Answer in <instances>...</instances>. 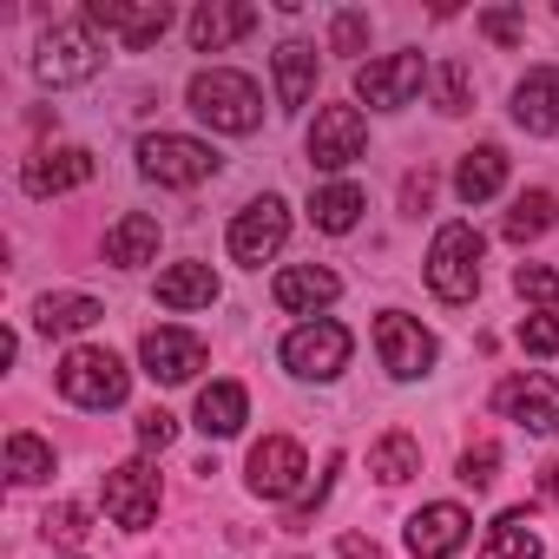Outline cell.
<instances>
[{
	"label": "cell",
	"mask_w": 559,
	"mask_h": 559,
	"mask_svg": "<svg viewBox=\"0 0 559 559\" xmlns=\"http://www.w3.org/2000/svg\"><path fill=\"white\" fill-rule=\"evenodd\" d=\"M86 27H106L119 47H158L165 27H171V8L165 0H86Z\"/></svg>",
	"instance_id": "cell-11"
},
{
	"label": "cell",
	"mask_w": 559,
	"mask_h": 559,
	"mask_svg": "<svg viewBox=\"0 0 559 559\" xmlns=\"http://www.w3.org/2000/svg\"><path fill=\"white\" fill-rule=\"evenodd\" d=\"M276 310H290V317H317L343 297V276L330 263H290V270H276Z\"/></svg>",
	"instance_id": "cell-17"
},
{
	"label": "cell",
	"mask_w": 559,
	"mask_h": 559,
	"mask_svg": "<svg viewBox=\"0 0 559 559\" xmlns=\"http://www.w3.org/2000/svg\"><path fill=\"white\" fill-rule=\"evenodd\" d=\"M546 224H552V198H546V191H520L500 230H507V243H526V237H539Z\"/></svg>",
	"instance_id": "cell-31"
},
{
	"label": "cell",
	"mask_w": 559,
	"mask_h": 559,
	"mask_svg": "<svg viewBox=\"0 0 559 559\" xmlns=\"http://www.w3.org/2000/svg\"><path fill=\"white\" fill-rule=\"evenodd\" d=\"M349 349H356V336L336 317H317V323H297L284 336V369L304 382H336L349 369Z\"/></svg>",
	"instance_id": "cell-5"
},
{
	"label": "cell",
	"mask_w": 559,
	"mask_h": 559,
	"mask_svg": "<svg viewBox=\"0 0 559 559\" xmlns=\"http://www.w3.org/2000/svg\"><path fill=\"white\" fill-rule=\"evenodd\" d=\"M376 356H382V369L395 376V382H421L428 369H435V356H441V343L415 323V317H402V310H382L376 317Z\"/></svg>",
	"instance_id": "cell-9"
},
{
	"label": "cell",
	"mask_w": 559,
	"mask_h": 559,
	"mask_svg": "<svg viewBox=\"0 0 559 559\" xmlns=\"http://www.w3.org/2000/svg\"><path fill=\"white\" fill-rule=\"evenodd\" d=\"M126 389H132V376H126V362H119L112 349H67V362H60V395H67L73 408H119Z\"/></svg>",
	"instance_id": "cell-6"
},
{
	"label": "cell",
	"mask_w": 559,
	"mask_h": 559,
	"mask_svg": "<svg viewBox=\"0 0 559 559\" xmlns=\"http://www.w3.org/2000/svg\"><path fill=\"white\" fill-rule=\"evenodd\" d=\"M513 126L546 139L559 132V67H533L520 86H513Z\"/></svg>",
	"instance_id": "cell-19"
},
{
	"label": "cell",
	"mask_w": 559,
	"mask_h": 559,
	"mask_svg": "<svg viewBox=\"0 0 559 559\" xmlns=\"http://www.w3.org/2000/svg\"><path fill=\"white\" fill-rule=\"evenodd\" d=\"M270 73H276V106L304 112L310 93H317V47L310 40H284V47L270 53Z\"/></svg>",
	"instance_id": "cell-20"
},
{
	"label": "cell",
	"mask_w": 559,
	"mask_h": 559,
	"mask_svg": "<svg viewBox=\"0 0 559 559\" xmlns=\"http://www.w3.org/2000/svg\"><path fill=\"white\" fill-rule=\"evenodd\" d=\"M47 533H53V539H80V533H86V507H60V513H47Z\"/></svg>",
	"instance_id": "cell-39"
},
{
	"label": "cell",
	"mask_w": 559,
	"mask_h": 559,
	"mask_svg": "<svg viewBox=\"0 0 559 559\" xmlns=\"http://www.w3.org/2000/svg\"><path fill=\"white\" fill-rule=\"evenodd\" d=\"M480 34H487L493 47H513V40L526 34V21H520L513 8H487V14H480Z\"/></svg>",
	"instance_id": "cell-38"
},
{
	"label": "cell",
	"mask_w": 559,
	"mask_h": 559,
	"mask_svg": "<svg viewBox=\"0 0 559 559\" xmlns=\"http://www.w3.org/2000/svg\"><path fill=\"white\" fill-rule=\"evenodd\" d=\"M158 304L165 310H211L217 304V270L211 263H171V270H158Z\"/></svg>",
	"instance_id": "cell-22"
},
{
	"label": "cell",
	"mask_w": 559,
	"mask_h": 559,
	"mask_svg": "<svg viewBox=\"0 0 559 559\" xmlns=\"http://www.w3.org/2000/svg\"><path fill=\"white\" fill-rule=\"evenodd\" d=\"M217 165H224V158H217L204 139H185V132H145V139H139V171H145L152 185L191 191V185L217 178Z\"/></svg>",
	"instance_id": "cell-4"
},
{
	"label": "cell",
	"mask_w": 559,
	"mask_h": 559,
	"mask_svg": "<svg viewBox=\"0 0 559 559\" xmlns=\"http://www.w3.org/2000/svg\"><path fill=\"white\" fill-rule=\"evenodd\" d=\"M304 145H310L317 171H349L362 158V145H369V126H362L356 106H317V126H310Z\"/></svg>",
	"instance_id": "cell-12"
},
{
	"label": "cell",
	"mask_w": 559,
	"mask_h": 559,
	"mask_svg": "<svg viewBox=\"0 0 559 559\" xmlns=\"http://www.w3.org/2000/svg\"><path fill=\"white\" fill-rule=\"evenodd\" d=\"M369 474H376L382 487L415 480V474H421V441H415V435H402V428H395V435H382V441L369 448Z\"/></svg>",
	"instance_id": "cell-28"
},
{
	"label": "cell",
	"mask_w": 559,
	"mask_h": 559,
	"mask_svg": "<svg viewBox=\"0 0 559 559\" xmlns=\"http://www.w3.org/2000/svg\"><path fill=\"white\" fill-rule=\"evenodd\" d=\"M480 230L474 224H441L435 230V243H428V290L441 297V304H474V290H480Z\"/></svg>",
	"instance_id": "cell-2"
},
{
	"label": "cell",
	"mask_w": 559,
	"mask_h": 559,
	"mask_svg": "<svg viewBox=\"0 0 559 559\" xmlns=\"http://www.w3.org/2000/svg\"><path fill=\"white\" fill-rule=\"evenodd\" d=\"M428 86H435V106H441L448 119H461V112L474 106V93H467V67H461V60H441V67L428 73Z\"/></svg>",
	"instance_id": "cell-32"
},
{
	"label": "cell",
	"mask_w": 559,
	"mask_h": 559,
	"mask_svg": "<svg viewBox=\"0 0 559 559\" xmlns=\"http://www.w3.org/2000/svg\"><path fill=\"white\" fill-rule=\"evenodd\" d=\"M106 67V47L86 21H60L40 34V53H34V80L40 86H86L93 73Z\"/></svg>",
	"instance_id": "cell-3"
},
{
	"label": "cell",
	"mask_w": 559,
	"mask_h": 559,
	"mask_svg": "<svg viewBox=\"0 0 559 559\" xmlns=\"http://www.w3.org/2000/svg\"><path fill=\"white\" fill-rule=\"evenodd\" d=\"M493 408H500L507 421H520L526 435H559V389H552L546 376H513V382H500Z\"/></svg>",
	"instance_id": "cell-16"
},
{
	"label": "cell",
	"mask_w": 559,
	"mask_h": 559,
	"mask_svg": "<svg viewBox=\"0 0 559 559\" xmlns=\"http://www.w3.org/2000/svg\"><path fill=\"white\" fill-rule=\"evenodd\" d=\"M369 211V198H362V185H323L317 198H310V217H317V230H330V237H343V230H356V217Z\"/></svg>",
	"instance_id": "cell-27"
},
{
	"label": "cell",
	"mask_w": 559,
	"mask_h": 559,
	"mask_svg": "<svg viewBox=\"0 0 559 559\" xmlns=\"http://www.w3.org/2000/svg\"><path fill=\"white\" fill-rule=\"evenodd\" d=\"M106 513L126 533H145L158 520V474H152V461H126V467L106 474Z\"/></svg>",
	"instance_id": "cell-13"
},
{
	"label": "cell",
	"mask_w": 559,
	"mask_h": 559,
	"mask_svg": "<svg viewBox=\"0 0 559 559\" xmlns=\"http://www.w3.org/2000/svg\"><path fill=\"white\" fill-rule=\"evenodd\" d=\"M185 106H191L211 132H230V139H243V132L263 126V93H257V80H250V73H230V67L191 73Z\"/></svg>",
	"instance_id": "cell-1"
},
{
	"label": "cell",
	"mask_w": 559,
	"mask_h": 559,
	"mask_svg": "<svg viewBox=\"0 0 559 559\" xmlns=\"http://www.w3.org/2000/svg\"><path fill=\"white\" fill-rule=\"evenodd\" d=\"M230 257L237 263H250V270H263L276 250H284L290 243V204L284 198H250L237 217H230Z\"/></svg>",
	"instance_id": "cell-7"
},
{
	"label": "cell",
	"mask_w": 559,
	"mask_h": 559,
	"mask_svg": "<svg viewBox=\"0 0 559 559\" xmlns=\"http://www.w3.org/2000/svg\"><path fill=\"white\" fill-rule=\"evenodd\" d=\"M106 310H99V297H86V290H47L40 304H34V330L40 336H80V330H93Z\"/></svg>",
	"instance_id": "cell-21"
},
{
	"label": "cell",
	"mask_w": 559,
	"mask_h": 559,
	"mask_svg": "<svg viewBox=\"0 0 559 559\" xmlns=\"http://www.w3.org/2000/svg\"><path fill=\"white\" fill-rule=\"evenodd\" d=\"M480 559H539V533H533L526 507H507V513L493 520V533H487Z\"/></svg>",
	"instance_id": "cell-29"
},
{
	"label": "cell",
	"mask_w": 559,
	"mask_h": 559,
	"mask_svg": "<svg viewBox=\"0 0 559 559\" xmlns=\"http://www.w3.org/2000/svg\"><path fill=\"white\" fill-rule=\"evenodd\" d=\"M500 185H507V152L500 145H474L461 158V171H454V198L461 204H487V198H500Z\"/></svg>",
	"instance_id": "cell-24"
},
{
	"label": "cell",
	"mask_w": 559,
	"mask_h": 559,
	"mask_svg": "<svg viewBox=\"0 0 559 559\" xmlns=\"http://www.w3.org/2000/svg\"><path fill=\"white\" fill-rule=\"evenodd\" d=\"M158 257V217H145V211H126L112 230H106V263H119V270H139V263H152Z\"/></svg>",
	"instance_id": "cell-25"
},
{
	"label": "cell",
	"mask_w": 559,
	"mask_h": 559,
	"mask_svg": "<svg viewBox=\"0 0 559 559\" xmlns=\"http://www.w3.org/2000/svg\"><path fill=\"white\" fill-rule=\"evenodd\" d=\"M520 349H526V356H559V317H552V310L526 317V323H520Z\"/></svg>",
	"instance_id": "cell-34"
},
{
	"label": "cell",
	"mask_w": 559,
	"mask_h": 559,
	"mask_svg": "<svg viewBox=\"0 0 559 559\" xmlns=\"http://www.w3.org/2000/svg\"><path fill=\"white\" fill-rule=\"evenodd\" d=\"M93 178V152L86 145H60V152H34L21 165V191L27 198H60V191H80Z\"/></svg>",
	"instance_id": "cell-18"
},
{
	"label": "cell",
	"mask_w": 559,
	"mask_h": 559,
	"mask_svg": "<svg viewBox=\"0 0 559 559\" xmlns=\"http://www.w3.org/2000/svg\"><path fill=\"white\" fill-rule=\"evenodd\" d=\"M53 474V448L40 435H8V480L14 487H40Z\"/></svg>",
	"instance_id": "cell-30"
},
{
	"label": "cell",
	"mask_w": 559,
	"mask_h": 559,
	"mask_svg": "<svg viewBox=\"0 0 559 559\" xmlns=\"http://www.w3.org/2000/svg\"><path fill=\"white\" fill-rule=\"evenodd\" d=\"M369 47V14H336L330 21V53H362Z\"/></svg>",
	"instance_id": "cell-35"
},
{
	"label": "cell",
	"mask_w": 559,
	"mask_h": 559,
	"mask_svg": "<svg viewBox=\"0 0 559 559\" xmlns=\"http://www.w3.org/2000/svg\"><path fill=\"white\" fill-rule=\"evenodd\" d=\"M546 493H552V507H559V461L546 467Z\"/></svg>",
	"instance_id": "cell-40"
},
{
	"label": "cell",
	"mask_w": 559,
	"mask_h": 559,
	"mask_svg": "<svg viewBox=\"0 0 559 559\" xmlns=\"http://www.w3.org/2000/svg\"><path fill=\"white\" fill-rule=\"evenodd\" d=\"M493 467H500V448H493V441H480V448L461 454V480H467V487H493Z\"/></svg>",
	"instance_id": "cell-37"
},
{
	"label": "cell",
	"mask_w": 559,
	"mask_h": 559,
	"mask_svg": "<svg viewBox=\"0 0 559 559\" xmlns=\"http://www.w3.org/2000/svg\"><path fill=\"white\" fill-rule=\"evenodd\" d=\"M467 533H474L467 507H454V500H435V507H421V513L408 520L402 546H408L415 559H454V552L467 546Z\"/></svg>",
	"instance_id": "cell-14"
},
{
	"label": "cell",
	"mask_w": 559,
	"mask_h": 559,
	"mask_svg": "<svg viewBox=\"0 0 559 559\" xmlns=\"http://www.w3.org/2000/svg\"><path fill=\"white\" fill-rule=\"evenodd\" d=\"M304 474H310V461H304V448L290 435H263L250 448V467H243V480H250L257 500H297L304 493Z\"/></svg>",
	"instance_id": "cell-10"
},
{
	"label": "cell",
	"mask_w": 559,
	"mask_h": 559,
	"mask_svg": "<svg viewBox=\"0 0 559 559\" xmlns=\"http://www.w3.org/2000/svg\"><path fill=\"white\" fill-rule=\"evenodd\" d=\"M513 290H520L526 304H546V310L559 317V270H546V263H520V270H513Z\"/></svg>",
	"instance_id": "cell-33"
},
{
	"label": "cell",
	"mask_w": 559,
	"mask_h": 559,
	"mask_svg": "<svg viewBox=\"0 0 559 559\" xmlns=\"http://www.w3.org/2000/svg\"><path fill=\"white\" fill-rule=\"evenodd\" d=\"M243 421H250V395H243L237 382H211V389H198V428H204L211 441H230Z\"/></svg>",
	"instance_id": "cell-26"
},
{
	"label": "cell",
	"mask_w": 559,
	"mask_h": 559,
	"mask_svg": "<svg viewBox=\"0 0 559 559\" xmlns=\"http://www.w3.org/2000/svg\"><path fill=\"white\" fill-rule=\"evenodd\" d=\"M139 362H145V376L152 382H191L198 369H204V336H191V330H145V343H139Z\"/></svg>",
	"instance_id": "cell-15"
},
{
	"label": "cell",
	"mask_w": 559,
	"mask_h": 559,
	"mask_svg": "<svg viewBox=\"0 0 559 559\" xmlns=\"http://www.w3.org/2000/svg\"><path fill=\"white\" fill-rule=\"evenodd\" d=\"M257 27V8H224V0H211V8L191 14V47L198 53H224L230 40H243Z\"/></svg>",
	"instance_id": "cell-23"
},
{
	"label": "cell",
	"mask_w": 559,
	"mask_h": 559,
	"mask_svg": "<svg viewBox=\"0 0 559 559\" xmlns=\"http://www.w3.org/2000/svg\"><path fill=\"white\" fill-rule=\"evenodd\" d=\"M428 73L435 67L421 53H382V60L356 67V99L376 106V112H402V106H415V93L428 86Z\"/></svg>",
	"instance_id": "cell-8"
},
{
	"label": "cell",
	"mask_w": 559,
	"mask_h": 559,
	"mask_svg": "<svg viewBox=\"0 0 559 559\" xmlns=\"http://www.w3.org/2000/svg\"><path fill=\"white\" fill-rule=\"evenodd\" d=\"M171 441H178V421H171L165 408H152V415H139V448H145V454H165Z\"/></svg>",
	"instance_id": "cell-36"
}]
</instances>
